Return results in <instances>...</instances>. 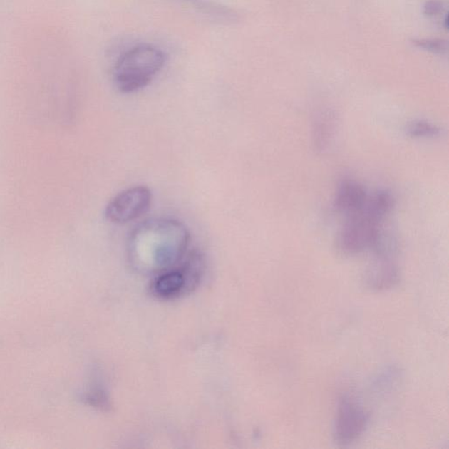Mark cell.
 <instances>
[{"instance_id":"obj_1","label":"cell","mask_w":449,"mask_h":449,"mask_svg":"<svg viewBox=\"0 0 449 449\" xmlns=\"http://www.w3.org/2000/svg\"><path fill=\"white\" fill-rule=\"evenodd\" d=\"M189 243V230L178 220H148L133 232L129 257L133 264L144 272L161 273L182 261Z\"/></svg>"},{"instance_id":"obj_2","label":"cell","mask_w":449,"mask_h":449,"mask_svg":"<svg viewBox=\"0 0 449 449\" xmlns=\"http://www.w3.org/2000/svg\"><path fill=\"white\" fill-rule=\"evenodd\" d=\"M394 207L393 195L378 191L368 195L359 212L348 216L339 234L338 244L342 252L356 254L371 249L383 233L382 224Z\"/></svg>"},{"instance_id":"obj_3","label":"cell","mask_w":449,"mask_h":449,"mask_svg":"<svg viewBox=\"0 0 449 449\" xmlns=\"http://www.w3.org/2000/svg\"><path fill=\"white\" fill-rule=\"evenodd\" d=\"M166 58L165 53L155 46L140 44L129 48L114 67V85L123 93L143 89L165 67Z\"/></svg>"},{"instance_id":"obj_4","label":"cell","mask_w":449,"mask_h":449,"mask_svg":"<svg viewBox=\"0 0 449 449\" xmlns=\"http://www.w3.org/2000/svg\"><path fill=\"white\" fill-rule=\"evenodd\" d=\"M152 192L146 186L128 188L113 197L105 207L110 222L124 224L133 222L150 210Z\"/></svg>"},{"instance_id":"obj_5","label":"cell","mask_w":449,"mask_h":449,"mask_svg":"<svg viewBox=\"0 0 449 449\" xmlns=\"http://www.w3.org/2000/svg\"><path fill=\"white\" fill-rule=\"evenodd\" d=\"M370 420L366 410L355 399L345 395L338 404L334 436L338 444L347 446L363 435Z\"/></svg>"},{"instance_id":"obj_6","label":"cell","mask_w":449,"mask_h":449,"mask_svg":"<svg viewBox=\"0 0 449 449\" xmlns=\"http://www.w3.org/2000/svg\"><path fill=\"white\" fill-rule=\"evenodd\" d=\"M189 270L181 265L178 269H170L159 274L151 285L155 296L161 299L178 298L199 283Z\"/></svg>"},{"instance_id":"obj_7","label":"cell","mask_w":449,"mask_h":449,"mask_svg":"<svg viewBox=\"0 0 449 449\" xmlns=\"http://www.w3.org/2000/svg\"><path fill=\"white\" fill-rule=\"evenodd\" d=\"M376 260L366 275L367 287L373 291H386L399 282V269L395 262L396 250L375 251Z\"/></svg>"},{"instance_id":"obj_8","label":"cell","mask_w":449,"mask_h":449,"mask_svg":"<svg viewBox=\"0 0 449 449\" xmlns=\"http://www.w3.org/2000/svg\"><path fill=\"white\" fill-rule=\"evenodd\" d=\"M368 197L366 189L359 182L345 180L339 185L334 207L338 212L348 217L361 210Z\"/></svg>"},{"instance_id":"obj_9","label":"cell","mask_w":449,"mask_h":449,"mask_svg":"<svg viewBox=\"0 0 449 449\" xmlns=\"http://www.w3.org/2000/svg\"><path fill=\"white\" fill-rule=\"evenodd\" d=\"M184 1L189 3L190 5L209 15V16L218 19L220 21H236L239 19L238 14L234 11L216 3L207 1V0H184Z\"/></svg>"},{"instance_id":"obj_10","label":"cell","mask_w":449,"mask_h":449,"mask_svg":"<svg viewBox=\"0 0 449 449\" xmlns=\"http://www.w3.org/2000/svg\"><path fill=\"white\" fill-rule=\"evenodd\" d=\"M315 125V145L319 150H325V148L329 145L334 131L333 117L329 113H321L319 119L316 120Z\"/></svg>"},{"instance_id":"obj_11","label":"cell","mask_w":449,"mask_h":449,"mask_svg":"<svg viewBox=\"0 0 449 449\" xmlns=\"http://www.w3.org/2000/svg\"><path fill=\"white\" fill-rule=\"evenodd\" d=\"M440 128L428 120H416L412 121L406 128L407 135L412 138H433L440 135Z\"/></svg>"},{"instance_id":"obj_12","label":"cell","mask_w":449,"mask_h":449,"mask_svg":"<svg viewBox=\"0 0 449 449\" xmlns=\"http://www.w3.org/2000/svg\"><path fill=\"white\" fill-rule=\"evenodd\" d=\"M411 43L414 48L420 49L425 52L431 53L433 55L447 56L448 53V43L444 39H432V38H416L411 41Z\"/></svg>"},{"instance_id":"obj_13","label":"cell","mask_w":449,"mask_h":449,"mask_svg":"<svg viewBox=\"0 0 449 449\" xmlns=\"http://www.w3.org/2000/svg\"><path fill=\"white\" fill-rule=\"evenodd\" d=\"M423 14L428 19H441V25L445 29L448 28V14L446 2L443 0H427L423 6Z\"/></svg>"}]
</instances>
